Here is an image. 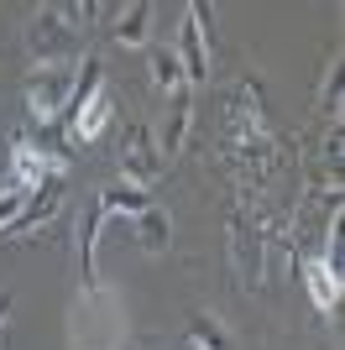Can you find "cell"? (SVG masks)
<instances>
[{
	"label": "cell",
	"mask_w": 345,
	"mask_h": 350,
	"mask_svg": "<svg viewBox=\"0 0 345 350\" xmlns=\"http://www.w3.org/2000/svg\"><path fill=\"white\" fill-rule=\"evenodd\" d=\"M31 58H37V68H63V63H73V53H79V31L63 21V11L58 5H42V11L31 16Z\"/></svg>",
	"instance_id": "cell-1"
},
{
	"label": "cell",
	"mask_w": 345,
	"mask_h": 350,
	"mask_svg": "<svg viewBox=\"0 0 345 350\" xmlns=\"http://www.w3.org/2000/svg\"><path fill=\"white\" fill-rule=\"evenodd\" d=\"M73 79H79V68H73V63H63V68H31V73H27V110H31V120H37V126L63 120L68 94H73Z\"/></svg>",
	"instance_id": "cell-2"
},
{
	"label": "cell",
	"mask_w": 345,
	"mask_h": 350,
	"mask_svg": "<svg viewBox=\"0 0 345 350\" xmlns=\"http://www.w3.org/2000/svg\"><path fill=\"white\" fill-rule=\"evenodd\" d=\"M162 178V152H157V136L146 120H136L126 131V146H120V183L126 189H146Z\"/></svg>",
	"instance_id": "cell-3"
},
{
	"label": "cell",
	"mask_w": 345,
	"mask_h": 350,
	"mask_svg": "<svg viewBox=\"0 0 345 350\" xmlns=\"http://www.w3.org/2000/svg\"><path fill=\"white\" fill-rule=\"evenodd\" d=\"M204 21H209V5H183V21H178V68H183V84H204L209 79V37H204Z\"/></svg>",
	"instance_id": "cell-4"
},
{
	"label": "cell",
	"mask_w": 345,
	"mask_h": 350,
	"mask_svg": "<svg viewBox=\"0 0 345 350\" xmlns=\"http://www.w3.org/2000/svg\"><path fill=\"white\" fill-rule=\"evenodd\" d=\"M230 262H235L241 288L261 282V215L251 209H230Z\"/></svg>",
	"instance_id": "cell-5"
},
{
	"label": "cell",
	"mask_w": 345,
	"mask_h": 350,
	"mask_svg": "<svg viewBox=\"0 0 345 350\" xmlns=\"http://www.w3.org/2000/svg\"><path fill=\"white\" fill-rule=\"evenodd\" d=\"M11 173H16V189L37 193L42 183L68 173V157H63V152H47V146H37V142H16L11 146Z\"/></svg>",
	"instance_id": "cell-6"
},
{
	"label": "cell",
	"mask_w": 345,
	"mask_h": 350,
	"mask_svg": "<svg viewBox=\"0 0 345 350\" xmlns=\"http://www.w3.org/2000/svg\"><path fill=\"white\" fill-rule=\"evenodd\" d=\"M58 209H63V178H53V183H42V189L31 193V199H27V209L16 215V225H11L5 235H31L37 225H47V219H53Z\"/></svg>",
	"instance_id": "cell-7"
},
{
	"label": "cell",
	"mask_w": 345,
	"mask_h": 350,
	"mask_svg": "<svg viewBox=\"0 0 345 350\" xmlns=\"http://www.w3.org/2000/svg\"><path fill=\"white\" fill-rule=\"evenodd\" d=\"M298 278H303V288H309V304H314L319 314H335V308H340V288H345V278H335V272L319 262V256L298 267Z\"/></svg>",
	"instance_id": "cell-8"
},
{
	"label": "cell",
	"mask_w": 345,
	"mask_h": 350,
	"mask_svg": "<svg viewBox=\"0 0 345 350\" xmlns=\"http://www.w3.org/2000/svg\"><path fill=\"white\" fill-rule=\"evenodd\" d=\"M110 116H115V100L100 89V94H94V100H89L84 110L68 120V142H73V146H94V142H100V131L110 126Z\"/></svg>",
	"instance_id": "cell-9"
},
{
	"label": "cell",
	"mask_w": 345,
	"mask_h": 350,
	"mask_svg": "<svg viewBox=\"0 0 345 350\" xmlns=\"http://www.w3.org/2000/svg\"><path fill=\"white\" fill-rule=\"evenodd\" d=\"M146 73H152V89L168 94V100H183L188 94L183 68H178V53H172V47H146Z\"/></svg>",
	"instance_id": "cell-10"
},
{
	"label": "cell",
	"mask_w": 345,
	"mask_h": 350,
	"mask_svg": "<svg viewBox=\"0 0 345 350\" xmlns=\"http://www.w3.org/2000/svg\"><path fill=\"white\" fill-rule=\"evenodd\" d=\"M126 225H131V235H136V246H142V251H152V256H157V251H168V235H172V219H168V209L146 204L142 215H131Z\"/></svg>",
	"instance_id": "cell-11"
},
{
	"label": "cell",
	"mask_w": 345,
	"mask_h": 350,
	"mask_svg": "<svg viewBox=\"0 0 345 350\" xmlns=\"http://www.w3.org/2000/svg\"><path fill=\"white\" fill-rule=\"evenodd\" d=\"M94 204H100V215H105V219H110V215L131 219V215H142L152 199H146V189H126V183H110V189L94 193Z\"/></svg>",
	"instance_id": "cell-12"
},
{
	"label": "cell",
	"mask_w": 345,
	"mask_h": 350,
	"mask_svg": "<svg viewBox=\"0 0 345 350\" xmlns=\"http://www.w3.org/2000/svg\"><path fill=\"white\" fill-rule=\"evenodd\" d=\"M146 37H152V5H146V0H131L126 11H120V21H115V42L120 47H146Z\"/></svg>",
	"instance_id": "cell-13"
},
{
	"label": "cell",
	"mask_w": 345,
	"mask_h": 350,
	"mask_svg": "<svg viewBox=\"0 0 345 350\" xmlns=\"http://www.w3.org/2000/svg\"><path fill=\"white\" fill-rule=\"evenodd\" d=\"M188 126H194V105H188V94H183V100H172V116H168V126H162V142H157L162 162H168L172 152H183V136H188Z\"/></svg>",
	"instance_id": "cell-14"
},
{
	"label": "cell",
	"mask_w": 345,
	"mask_h": 350,
	"mask_svg": "<svg viewBox=\"0 0 345 350\" xmlns=\"http://www.w3.org/2000/svg\"><path fill=\"white\" fill-rule=\"evenodd\" d=\"M188 345L194 350H230V335H225V324L215 319V314H188Z\"/></svg>",
	"instance_id": "cell-15"
},
{
	"label": "cell",
	"mask_w": 345,
	"mask_h": 350,
	"mask_svg": "<svg viewBox=\"0 0 345 350\" xmlns=\"http://www.w3.org/2000/svg\"><path fill=\"white\" fill-rule=\"evenodd\" d=\"M63 11V21H68L73 31H84L94 16H105V5H94V0H68V5H58Z\"/></svg>",
	"instance_id": "cell-16"
},
{
	"label": "cell",
	"mask_w": 345,
	"mask_h": 350,
	"mask_svg": "<svg viewBox=\"0 0 345 350\" xmlns=\"http://www.w3.org/2000/svg\"><path fill=\"white\" fill-rule=\"evenodd\" d=\"M27 199H31L27 189H0V235H5V230L16 225V215L27 209Z\"/></svg>",
	"instance_id": "cell-17"
},
{
	"label": "cell",
	"mask_w": 345,
	"mask_h": 350,
	"mask_svg": "<svg viewBox=\"0 0 345 350\" xmlns=\"http://www.w3.org/2000/svg\"><path fill=\"white\" fill-rule=\"evenodd\" d=\"M324 110H330V120H340V63H330V84H324Z\"/></svg>",
	"instance_id": "cell-18"
},
{
	"label": "cell",
	"mask_w": 345,
	"mask_h": 350,
	"mask_svg": "<svg viewBox=\"0 0 345 350\" xmlns=\"http://www.w3.org/2000/svg\"><path fill=\"white\" fill-rule=\"evenodd\" d=\"M5 314H11V293H0V324H5Z\"/></svg>",
	"instance_id": "cell-19"
}]
</instances>
